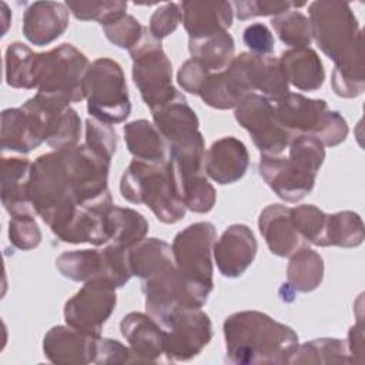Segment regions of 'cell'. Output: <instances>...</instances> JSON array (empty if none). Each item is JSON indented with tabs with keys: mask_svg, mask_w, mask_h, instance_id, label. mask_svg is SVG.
Wrapping results in <instances>:
<instances>
[{
	"mask_svg": "<svg viewBox=\"0 0 365 365\" xmlns=\"http://www.w3.org/2000/svg\"><path fill=\"white\" fill-rule=\"evenodd\" d=\"M250 155L245 144L235 137H222L205 153L204 170L218 184H232L241 180L248 168Z\"/></svg>",
	"mask_w": 365,
	"mask_h": 365,
	"instance_id": "obj_17",
	"label": "cell"
},
{
	"mask_svg": "<svg viewBox=\"0 0 365 365\" xmlns=\"http://www.w3.org/2000/svg\"><path fill=\"white\" fill-rule=\"evenodd\" d=\"M324 160V144L318 138L297 134L289 141L288 157L261 154L259 174L281 200L297 202L312 191Z\"/></svg>",
	"mask_w": 365,
	"mask_h": 365,
	"instance_id": "obj_3",
	"label": "cell"
},
{
	"mask_svg": "<svg viewBox=\"0 0 365 365\" xmlns=\"http://www.w3.org/2000/svg\"><path fill=\"white\" fill-rule=\"evenodd\" d=\"M181 21V7L177 3H164L150 19V34L160 40L171 34Z\"/></svg>",
	"mask_w": 365,
	"mask_h": 365,
	"instance_id": "obj_43",
	"label": "cell"
},
{
	"mask_svg": "<svg viewBox=\"0 0 365 365\" xmlns=\"http://www.w3.org/2000/svg\"><path fill=\"white\" fill-rule=\"evenodd\" d=\"M133 58V80L144 103L154 108L177 96L173 86L171 63L161 47V41L154 38L148 29L141 41L130 50Z\"/></svg>",
	"mask_w": 365,
	"mask_h": 365,
	"instance_id": "obj_10",
	"label": "cell"
},
{
	"mask_svg": "<svg viewBox=\"0 0 365 365\" xmlns=\"http://www.w3.org/2000/svg\"><path fill=\"white\" fill-rule=\"evenodd\" d=\"M211 74L204 66H201L197 60H187L178 70L177 80L184 91L191 94H198L204 80Z\"/></svg>",
	"mask_w": 365,
	"mask_h": 365,
	"instance_id": "obj_46",
	"label": "cell"
},
{
	"mask_svg": "<svg viewBox=\"0 0 365 365\" xmlns=\"http://www.w3.org/2000/svg\"><path fill=\"white\" fill-rule=\"evenodd\" d=\"M164 329V355L170 361L197 356L212 338V325L201 308L178 309Z\"/></svg>",
	"mask_w": 365,
	"mask_h": 365,
	"instance_id": "obj_14",
	"label": "cell"
},
{
	"mask_svg": "<svg viewBox=\"0 0 365 365\" xmlns=\"http://www.w3.org/2000/svg\"><path fill=\"white\" fill-rule=\"evenodd\" d=\"M80 134H81V120L77 111L68 106L67 108H64L53 135L47 140V144L51 148H54V151L70 148L77 145Z\"/></svg>",
	"mask_w": 365,
	"mask_h": 365,
	"instance_id": "obj_41",
	"label": "cell"
},
{
	"mask_svg": "<svg viewBox=\"0 0 365 365\" xmlns=\"http://www.w3.org/2000/svg\"><path fill=\"white\" fill-rule=\"evenodd\" d=\"M227 359L232 364H291L297 332L269 315L241 311L224 322Z\"/></svg>",
	"mask_w": 365,
	"mask_h": 365,
	"instance_id": "obj_2",
	"label": "cell"
},
{
	"mask_svg": "<svg viewBox=\"0 0 365 365\" xmlns=\"http://www.w3.org/2000/svg\"><path fill=\"white\" fill-rule=\"evenodd\" d=\"M244 44L251 50L250 53L267 56L274 50V37L269 29L262 23L250 24L242 34Z\"/></svg>",
	"mask_w": 365,
	"mask_h": 365,
	"instance_id": "obj_45",
	"label": "cell"
},
{
	"mask_svg": "<svg viewBox=\"0 0 365 365\" xmlns=\"http://www.w3.org/2000/svg\"><path fill=\"white\" fill-rule=\"evenodd\" d=\"M259 232L269 251L278 257H289L302 245V238L291 221V208L271 204L258 218Z\"/></svg>",
	"mask_w": 365,
	"mask_h": 365,
	"instance_id": "obj_21",
	"label": "cell"
},
{
	"mask_svg": "<svg viewBox=\"0 0 365 365\" xmlns=\"http://www.w3.org/2000/svg\"><path fill=\"white\" fill-rule=\"evenodd\" d=\"M309 23L317 44L335 64L331 76L335 94L345 98L361 96L365 88L361 29L349 4L314 1Z\"/></svg>",
	"mask_w": 365,
	"mask_h": 365,
	"instance_id": "obj_1",
	"label": "cell"
},
{
	"mask_svg": "<svg viewBox=\"0 0 365 365\" xmlns=\"http://www.w3.org/2000/svg\"><path fill=\"white\" fill-rule=\"evenodd\" d=\"M10 242L23 251L36 248L41 241V231L34 220V212L14 214L9 222Z\"/></svg>",
	"mask_w": 365,
	"mask_h": 365,
	"instance_id": "obj_39",
	"label": "cell"
},
{
	"mask_svg": "<svg viewBox=\"0 0 365 365\" xmlns=\"http://www.w3.org/2000/svg\"><path fill=\"white\" fill-rule=\"evenodd\" d=\"M235 120L250 133L257 148L267 155H279L294 137L278 121L272 101L257 93L241 98L235 107Z\"/></svg>",
	"mask_w": 365,
	"mask_h": 365,
	"instance_id": "obj_12",
	"label": "cell"
},
{
	"mask_svg": "<svg viewBox=\"0 0 365 365\" xmlns=\"http://www.w3.org/2000/svg\"><path fill=\"white\" fill-rule=\"evenodd\" d=\"M274 110L282 127L294 134H308L324 145L335 147L348 134V124L338 111H331L325 100L307 98L298 93H288L274 101Z\"/></svg>",
	"mask_w": 365,
	"mask_h": 365,
	"instance_id": "obj_7",
	"label": "cell"
},
{
	"mask_svg": "<svg viewBox=\"0 0 365 365\" xmlns=\"http://www.w3.org/2000/svg\"><path fill=\"white\" fill-rule=\"evenodd\" d=\"M188 48L192 58L210 73L224 71L234 60V40L228 31L202 38H190Z\"/></svg>",
	"mask_w": 365,
	"mask_h": 365,
	"instance_id": "obj_27",
	"label": "cell"
},
{
	"mask_svg": "<svg viewBox=\"0 0 365 365\" xmlns=\"http://www.w3.org/2000/svg\"><path fill=\"white\" fill-rule=\"evenodd\" d=\"M120 192L128 202L145 204L164 224L178 222L187 211L170 158L164 163L133 160L121 177Z\"/></svg>",
	"mask_w": 365,
	"mask_h": 365,
	"instance_id": "obj_4",
	"label": "cell"
},
{
	"mask_svg": "<svg viewBox=\"0 0 365 365\" xmlns=\"http://www.w3.org/2000/svg\"><path fill=\"white\" fill-rule=\"evenodd\" d=\"M279 64L287 81L301 91H315L325 80L322 61L309 47L284 51Z\"/></svg>",
	"mask_w": 365,
	"mask_h": 365,
	"instance_id": "obj_24",
	"label": "cell"
},
{
	"mask_svg": "<svg viewBox=\"0 0 365 365\" xmlns=\"http://www.w3.org/2000/svg\"><path fill=\"white\" fill-rule=\"evenodd\" d=\"M33 163L27 158L10 157L1 160L0 181H1V202L10 215L21 212H34L27 188L31 175Z\"/></svg>",
	"mask_w": 365,
	"mask_h": 365,
	"instance_id": "obj_23",
	"label": "cell"
},
{
	"mask_svg": "<svg viewBox=\"0 0 365 365\" xmlns=\"http://www.w3.org/2000/svg\"><path fill=\"white\" fill-rule=\"evenodd\" d=\"M215 227L200 221L180 231L173 241V258L177 271L188 284L194 295L204 305L212 291V250Z\"/></svg>",
	"mask_w": 365,
	"mask_h": 365,
	"instance_id": "obj_6",
	"label": "cell"
},
{
	"mask_svg": "<svg viewBox=\"0 0 365 365\" xmlns=\"http://www.w3.org/2000/svg\"><path fill=\"white\" fill-rule=\"evenodd\" d=\"M128 250L130 248L111 244L103 250L67 251L57 257L56 267L61 275L68 279L87 282L103 278L118 288L133 275Z\"/></svg>",
	"mask_w": 365,
	"mask_h": 365,
	"instance_id": "obj_11",
	"label": "cell"
},
{
	"mask_svg": "<svg viewBox=\"0 0 365 365\" xmlns=\"http://www.w3.org/2000/svg\"><path fill=\"white\" fill-rule=\"evenodd\" d=\"M66 6L78 20H97L101 26L125 13V1H66Z\"/></svg>",
	"mask_w": 365,
	"mask_h": 365,
	"instance_id": "obj_38",
	"label": "cell"
},
{
	"mask_svg": "<svg viewBox=\"0 0 365 365\" xmlns=\"http://www.w3.org/2000/svg\"><path fill=\"white\" fill-rule=\"evenodd\" d=\"M83 93L88 114L103 123L124 121L131 111L128 90L121 66L107 57L94 60L84 76Z\"/></svg>",
	"mask_w": 365,
	"mask_h": 365,
	"instance_id": "obj_9",
	"label": "cell"
},
{
	"mask_svg": "<svg viewBox=\"0 0 365 365\" xmlns=\"http://www.w3.org/2000/svg\"><path fill=\"white\" fill-rule=\"evenodd\" d=\"M257 240L244 224L228 227L214 244V259L220 272L228 278H237L245 272L257 255Z\"/></svg>",
	"mask_w": 365,
	"mask_h": 365,
	"instance_id": "obj_15",
	"label": "cell"
},
{
	"mask_svg": "<svg viewBox=\"0 0 365 365\" xmlns=\"http://www.w3.org/2000/svg\"><path fill=\"white\" fill-rule=\"evenodd\" d=\"M287 267V285L292 291L311 292L319 287L324 278L322 257L308 248L301 247L292 255Z\"/></svg>",
	"mask_w": 365,
	"mask_h": 365,
	"instance_id": "obj_28",
	"label": "cell"
},
{
	"mask_svg": "<svg viewBox=\"0 0 365 365\" xmlns=\"http://www.w3.org/2000/svg\"><path fill=\"white\" fill-rule=\"evenodd\" d=\"M107 231L113 244L131 248L144 240L148 222L140 212L131 208L113 205L107 212Z\"/></svg>",
	"mask_w": 365,
	"mask_h": 365,
	"instance_id": "obj_29",
	"label": "cell"
},
{
	"mask_svg": "<svg viewBox=\"0 0 365 365\" xmlns=\"http://www.w3.org/2000/svg\"><path fill=\"white\" fill-rule=\"evenodd\" d=\"M120 331L138 362H153L164 354V329L150 315L127 314L120 322Z\"/></svg>",
	"mask_w": 365,
	"mask_h": 365,
	"instance_id": "obj_19",
	"label": "cell"
},
{
	"mask_svg": "<svg viewBox=\"0 0 365 365\" xmlns=\"http://www.w3.org/2000/svg\"><path fill=\"white\" fill-rule=\"evenodd\" d=\"M90 63L73 44L63 43L37 57V94L64 104L84 98L83 80Z\"/></svg>",
	"mask_w": 365,
	"mask_h": 365,
	"instance_id": "obj_8",
	"label": "cell"
},
{
	"mask_svg": "<svg viewBox=\"0 0 365 365\" xmlns=\"http://www.w3.org/2000/svg\"><path fill=\"white\" fill-rule=\"evenodd\" d=\"M291 364H352V358L344 341L319 338L298 345Z\"/></svg>",
	"mask_w": 365,
	"mask_h": 365,
	"instance_id": "obj_32",
	"label": "cell"
},
{
	"mask_svg": "<svg viewBox=\"0 0 365 365\" xmlns=\"http://www.w3.org/2000/svg\"><path fill=\"white\" fill-rule=\"evenodd\" d=\"M138 362L130 348L118 341L108 338H98L96 346V356L93 364H128Z\"/></svg>",
	"mask_w": 365,
	"mask_h": 365,
	"instance_id": "obj_44",
	"label": "cell"
},
{
	"mask_svg": "<svg viewBox=\"0 0 365 365\" xmlns=\"http://www.w3.org/2000/svg\"><path fill=\"white\" fill-rule=\"evenodd\" d=\"M235 7L237 17L240 20H248L259 16H278L291 7H302L305 3H292V1H267V0H251V1H235L232 3Z\"/></svg>",
	"mask_w": 365,
	"mask_h": 365,
	"instance_id": "obj_42",
	"label": "cell"
},
{
	"mask_svg": "<svg viewBox=\"0 0 365 365\" xmlns=\"http://www.w3.org/2000/svg\"><path fill=\"white\" fill-rule=\"evenodd\" d=\"M98 338L71 327L57 325L44 335L43 351L53 364H93Z\"/></svg>",
	"mask_w": 365,
	"mask_h": 365,
	"instance_id": "obj_16",
	"label": "cell"
},
{
	"mask_svg": "<svg viewBox=\"0 0 365 365\" xmlns=\"http://www.w3.org/2000/svg\"><path fill=\"white\" fill-rule=\"evenodd\" d=\"M27 194L34 212L54 234L71 220L78 208L58 151L43 154L33 163Z\"/></svg>",
	"mask_w": 365,
	"mask_h": 365,
	"instance_id": "obj_5",
	"label": "cell"
},
{
	"mask_svg": "<svg viewBox=\"0 0 365 365\" xmlns=\"http://www.w3.org/2000/svg\"><path fill=\"white\" fill-rule=\"evenodd\" d=\"M70 10L57 1H34L23 16V34L34 46H47L68 27Z\"/></svg>",
	"mask_w": 365,
	"mask_h": 365,
	"instance_id": "obj_18",
	"label": "cell"
},
{
	"mask_svg": "<svg viewBox=\"0 0 365 365\" xmlns=\"http://www.w3.org/2000/svg\"><path fill=\"white\" fill-rule=\"evenodd\" d=\"M178 187L187 210L200 214L212 210L215 204V190L208 182L205 174L178 180Z\"/></svg>",
	"mask_w": 365,
	"mask_h": 365,
	"instance_id": "obj_36",
	"label": "cell"
},
{
	"mask_svg": "<svg viewBox=\"0 0 365 365\" xmlns=\"http://www.w3.org/2000/svg\"><path fill=\"white\" fill-rule=\"evenodd\" d=\"M154 125L170 144L182 141L198 130V118L188 106L185 97L178 91L170 101L151 108Z\"/></svg>",
	"mask_w": 365,
	"mask_h": 365,
	"instance_id": "obj_22",
	"label": "cell"
},
{
	"mask_svg": "<svg viewBox=\"0 0 365 365\" xmlns=\"http://www.w3.org/2000/svg\"><path fill=\"white\" fill-rule=\"evenodd\" d=\"M327 218L328 214L312 204H304L291 208V221L297 232L302 240H307L308 242L318 247H324Z\"/></svg>",
	"mask_w": 365,
	"mask_h": 365,
	"instance_id": "obj_35",
	"label": "cell"
},
{
	"mask_svg": "<svg viewBox=\"0 0 365 365\" xmlns=\"http://www.w3.org/2000/svg\"><path fill=\"white\" fill-rule=\"evenodd\" d=\"M104 33L107 38L120 48H127L128 51L134 48L143 38L145 33V27L140 24L133 16L127 13H121L103 24Z\"/></svg>",
	"mask_w": 365,
	"mask_h": 365,
	"instance_id": "obj_37",
	"label": "cell"
},
{
	"mask_svg": "<svg viewBox=\"0 0 365 365\" xmlns=\"http://www.w3.org/2000/svg\"><path fill=\"white\" fill-rule=\"evenodd\" d=\"M364 241V224L361 217L352 211H341L328 215L324 247L352 248Z\"/></svg>",
	"mask_w": 365,
	"mask_h": 365,
	"instance_id": "obj_33",
	"label": "cell"
},
{
	"mask_svg": "<svg viewBox=\"0 0 365 365\" xmlns=\"http://www.w3.org/2000/svg\"><path fill=\"white\" fill-rule=\"evenodd\" d=\"M198 96L202 101L218 110H228L235 108L241 98L247 96L234 76L225 68L224 71L211 73L204 80Z\"/></svg>",
	"mask_w": 365,
	"mask_h": 365,
	"instance_id": "obj_31",
	"label": "cell"
},
{
	"mask_svg": "<svg viewBox=\"0 0 365 365\" xmlns=\"http://www.w3.org/2000/svg\"><path fill=\"white\" fill-rule=\"evenodd\" d=\"M346 346L352 358V362L362 364L364 362V327H362L361 318H358V324L349 329Z\"/></svg>",
	"mask_w": 365,
	"mask_h": 365,
	"instance_id": "obj_47",
	"label": "cell"
},
{
	"mask_svg": "<svg viewBox=\"0 0 365 365\" xmlns=\"http://www.w3.org/2000/svg\"><path fill=\"white\" fill-rule=\"evenodd\" d=\"M93 151L111 160L117 148V134L111 124L96 118L86 120V143Z\"/></svg>",
	"mask_w": 365,
	"mask_h": 365,
	"instance_id": "obj_40",
	"label": "cell"
},
{
	"mask_svg": "<svg viewBox=\"0 0 365 365\" xmlns=\"http://www.w3.org/2000/svg\"><path fill=\"white\" fill-rule=\"evenodd\" d=\"M271 24L282 43L292 48H305L311 44L312 31L307 16L297 10H287L272 17Z\"/></svg>",
	"mask_w": 365,
	"mask_h": 365,
	"instance_id": "obj_34",
	"label": "cell"
},
{
	"mask_svg": "<svg viewBox=\"0 0 365 365\" xmlns=\"http://www.w3.org/2000/svg\"><path fill=\"white\" fill-rule=\"evenodd\" d=\"M133 275L143 281L174 264L171 247L158 238H144L128 250Z\"/></svg>",
	"mask_w": 365,
	"mask_h": 365,
	"instance_id": "obj_26",
	"label": "cell"
},
{
	"mask_svg": "<svg viewBox=\"0 0 365 365\" xmlns=\"http://www.w3.org/2000/svg\"><path fill=\"white\" fill-rule=\"evenodd\" d=\"M181 20L190 38H202L221 31L232 24V4L228 1H184Z\"/></svg>",
	"mask_w": 365,
	"mask_h": 365,
	"instance_id": "obj_20",
	"label": "cell"
},
{
	"mask_svg": "<svg viewBox=\"0 0 365 365\" xmlns=\"http://www.w3.org/2000/svg\"><path fill=\"white\" fill-rule=\"evenodd\" d=\"M117 304L115 287L103 278L84 282L64 305V319L68 327L100 336L103 325Z\"/></svg>",
	"mask_w": 365,
	"mask_h": 365,
	"instance_id": "obj_13",
	"label": "cell"
},
{
	"mask_svg": "<svg viewBox=\"0 0 365 365\" xmlns=\"http://www.w3.org/2000/svg\"><path fill=\"white\" fill-rule=\"evenodd\" d=\"M124 140L135 160L147 163H164L170 157L165 138L158 128L147 120H135L124 125Z\"/></svg>",
	"mask_w": 365,
	"mask_h": 365,
	"instance_id": "obj_25",
	"label": "cell"
},
{
	"mask_svg": "<svg viewBox=\"0 0 365 365\" xmlns=\"http://www.w3.org/2000/svg\"><path fill=\"white\" fill-rule=\"evenodd\" d=\"M37 57L38 53H34L29 46L20 41L11 43L4 57L6 83L13 88H37Z\"/></svg>",
	"mask_w": 365,
	"mask_h": 365,
	"instance_id": "obj_30",
	"label": "cell"
}]
</instances>
